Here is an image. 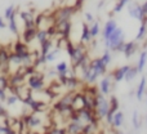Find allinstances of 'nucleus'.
Wrapping results in <instances>:
<instances>
[{"label": "nucleus", "mask_w": 147, "mask_h": 134, "mask_svg": "<svg viewBox=\"0 0 147 134\" xmlns=\"http://www.w3.org/2000/svg\"><path fill=\"white\" fill-rule=\"evenodd\" d=\"M18 101H20V98H18L16 94H12V93H10L9 96H7V98H5L4 102L8 104V106H14V104L17 103Z\"/></svg>", "instance_id": "nucleus-37"}, {"label": "nucleus", "mask_w": 147, "mask_h": 134, "mask_svg": "<svg viewBox=\"0 0 147 134\" xmlns=\"http://www.w3.org/2000/svg\"><path fill=\"white\" fill-rule=\"evenodd\" d=\"M7 90H4V89H0V102H4L5 98H7Z\"/></svg>", "instance_id": "nucleus-43"}, {"label": "nucleus", "mask_w": 147, "mask_h": 134, "mask_svg": "<svg viewBox=\"0 0 147 134\" xmlns=\"http://www.w3.org/2000/svg\"><path fill=\"white\" fill-rule=\"evenodd\" d=\"M35 39L39 41V44H41V43H44L45 40H48L49 36H48V34H47L45 28H38V32H36Z\"/></svg>", "instance_id": "nucleus-32"}, {"label": "nucleus", "mask_w": 147, "mask_h": 134, "mask_svg": "<svg viewBox=\"0 0 147 134\" xmlns=\"http://www.w3.org/2000/svg\"><path fill=\"white\" fill-rule=\"evenodd\" d=\"M13 15H17V8H16L14 5H9V7H7L4 10V20L8 21L10 17H13Z\"/></svg>", "instance_id": "nucleus-33"}, {"label": "nucleus", "mask_w": 147, "mask_h": 134, "mask_svg": "<svg viewBox=\"0 0 147 134\" xmlns=\"http://www.w3.org/2000/svg\"><path fill=\"white\" fill-rule=\"evenodd\" d=\"M7 117H8V112L5 110V107L1 104V102H0V119H7Z\"/></svg>", "instance_id": "nucleus-40"}, {"label": "nucleus", "mask_w": 147, "mask_h": 134, "mask_svg": "<svg viewBox=\"0 0 147 134\" xmlns=\"http://www.w3.org/2000/svg\"><path fill=\"white\" fill-rule=\"evenodd\" d=\"M36 32H38V27L34 26V27H23L22 35H21V40L26 44H30L35 40Z\"/></svg>", "instance_id": "nucleus-12"}, {"label": "nucleus", "mask_w": 147, "mask_h": 134, "mask_svg": "<svg viewBox=\"0 0 147 134\" xmlns=\"http://www.w3.org/2000/svg\"><path fill=\"white\" fill-rule=\"evenodd\" d=\"M78 10L74 8V5H63V7H59L58 9H56L52 14L53 17V23L54 25H58V23H62V22H69L71 21L72 15Z\"/></svg>", "instance_id": "nucleus-2"}, {"label": "nucleus", "mask_w": 147, "mask_h": 134, "mask_svg": "<svg viewBox=\"0 0 147 134\" xmlns=\"http://www.w3.org/2000/svg\"><path fill=\"white\" fill-rule=\"evenodd\" d=\"M10 52H13L14 54H17V56H20V57H22V59L25 58L26 56H28V54L31 53L30 48H28V44L23 43L21 39H18V40H16L14 43H13L12 51H10Z\"/></svg>", "instance_id": "nucleus-6"}, {"label": "nucleus", "mask_w": 147, "mask_h": 134, "mask_svg": "<svg viewBox=\"0 0 147 134\" xmlns=\"http://www.w3.org/2000/svg\"><path fill=\"white\" fill-rule=\"evenodd\" d=\"M81 84H83V81H81L76 75H67L66 80H65V83H63V86L67 89V90L75 92L76 89H78V90L80 89Z\"/></svg>", "instance_id": "nucleus-9"}, {"label": "nucleus", "mask_w": 147, "mask_h": 134, "mask_svg": "<svg viewBox=\"0 0 147 134\" xmlns=\"http://www.w3.org/2000/svg\"><path fill=\"white\" fill-rule=\"evenodd\" d=\"M146 35H147V23L145 21H141V25H140V27H138V32L134 38L136 41H142L143 39L146 38Z\"/></svg>", "instance_id": "nucleus-24"}, {"label": "nucleus", "mask_w": 147, "mask_h": 134, "mask_svg": "<svg viewBox=\"0 0 147 134\" xmlns=\"http://www.w3.org/2000/svg\"><path fill=\"white\" fill-rule=\"evenodd\" d=\"M20 18L23 22V27H34L35 26V14L32 10H21Z\"/></svg>", "instance_id": "nucleus-11"}, {"label": "nucleus", "mask_w": 147, "mask_h": 134, "mask_svg": "<svg viewBox=\"0 0 147 134\" xmlns=\"http://www.w3.org/2000/svg\"><path fill=\"white\" fill-rule=\"evenodd\" d=\"M132 124H133V128H134L136 130L140 129L141 123H140V117H138V112H137V111H133V115H132Z\"/></svg>", "instance_id": "nucleus-38"}, {"label": "nucleus", "mask_w": 147, "mask_h": 134, "mask_svg": "<svg viewBox=\"0 0 147 134\" xmlns=\"http://www.w3.org/2000/svg\"><path fill=\"white\" fill-rule=\"evenodd\" d=\"M23 124L27 129L30 130H38L39 128L43 125V120L39 116L38 112H31V114H27L22 117Z\"/></svg>", "instance_id": "nucleus-5"}, {"label": "nucleus", "mask_w": 147, "mask_h": 134, "mask_svg": "<svg viewBox=\"0 0 147 134\" xmlns=\"http://www.w3.org/2000/svg\"><path fill=\"white\" fill-rule=\"evenodd\" d=\"M137 75H138V70H137V67H134V66H129V68L127 70V72H125V76H124V80L125 81H133L136 77H137Z\"/></svg>", "instance_id": "nucleus-28"}, {"label": "nucleus", "mask_w": 147, "mask_h": 134, "mask_svg": "<svg viewBox=\"0 0 147 134\" xmlns=\"http://www.w3.org/2000/svg\"><path fill=\"white\" fill-rule=\"evenodd\" d=\"M94 115L97 116V119L101 121V120L105 119V116H106L107 111H109V99L106 98V96H103L102 93L97 94L96 97H94Z\"/></svg>", "instance_id": "nucleus-3"}, {"label": "nucleus", "mask_w": 147, "mask_h": 134, "mask_svg": "<svg viewBox=\"0 0 147 134\" xmlns=\"http://www.w3.org/2000/svg\"><path fill=\"white\" fill-rule=\"evenodd\" d=\"M7 27L10 30V32L14 34L16 36L20 35V30H18V25H17V20H16V15L10 17L8 20V23H7Z\"/></svg>", "instance_id": "nucleus-27"}, {"label": "nucleus", "mask_w": 147, "mask_h": 134, "mask_svg": "<svg viewBox=\"0 0 147 134\" xmlns=\"http://www.w3.org/2000/svg\"><path fill=\"white\" fill-rule=\"evenodd\" d=\"M84 1H85V0H76V1H75V4H74V8H75L76 10L81 9V7H83Z\"/></svg>", "instance_id": "nucleus-42"}, {"label": "nucleus", "mask_w": 147, "mask_h": 134, "mask_svg": "<svg viewBox=\"0 0 147 134\" xmlns=\"http://www.w3.org/2000/svg\"><path fill=\"white\" fill-rule=\"evenodd\" d=\"M8 88H9V77L5 73H0V89L7 90Z\"/></svg>", "instance_id": "nucleus-36"}, {"label": "nucleus", "mask_w": 147, "mask_h": 134, "mask_svg": "<svg viewBox=\"0 0 147 134\" xmlns=\"http://www.w3.org/2000/svg\"><path fill=\"white\" fill-rule=\"evenodd\" d=\"M146 121H147V119H146Z\"/></svg>", "instance_id": "nucleus-50"}, {"label": "nucleus", "mask_w": 147, "mask_h": 134, "mask_svg": "<svg viewBox=\"0 0 147 134\" xmlns=\"http://www.w3.org/2000/svg\"><path fill=\"white\" fill-rule=\"evenodd\" d=\"M45 134H67V132H66V128L54 127V128H52V129L47 130Z\"/></svg>", "instance_id": "nucleus-39"}, {"label": "nucleus", "mask_w": 147, "mask_h": 134, "mask_svg": "<svg viewBox=\"0 0 147 134\" xmlns=\"http://www.w3.org/2000/svg\"><path fill=\"white\" fill-rule=\"evenodd\" d=\"M128 68H129V66H128V65H124V66H121V67L115 68V70L111 72L112 80H114L115 83H120V81H123V80H124L125 72H127Z\"/></svg>", "instance_id": "nucleus-18"}, {"label": "nucleus", "mask_w": 147, "mask_h": 134, "mask_svg": "<svg viewBox=\"0 0 147 134\" xmlns=\"http://www.w3.org/2000/svg\"><path fill=\"white\" fill-rule=\"evenodd\" d=\"M115 133H116V134H127V133H121V132H120V130H116V132H115Z\"/></svg>", "instance_id": "nucleus-47"}, {"label": "nucleus", "mask_w": 147, "mask_h": 134, "mask_svg": "<svg viewBox=\"0 0 147 134\" xmlns=\"http://www.w3.org/2000/svg\"><path fill=\"white\" fill-rule=\"evenodd\" d=\"M56 72L57 75H70V66L66 61H61L56 65Z\"/></svg>", "instance_id": "nucleus-22"}, {"label": "nucleus", "mask_w": 147, "mask_h": 134, "mask_svg": "<svg viewBox=\"0 0 147 134\" xmlns=\"http://www.w3.org/2000/svg\"><path fill=\"white\" fill-rule=\"evenodd\" d=\"M117 27V23H116V21L114 20V18H110L109 21H106L105 22V25H103V28H102V39H103V41L106 40L107 38H109L110 35H111L112 32L115 31V28Z\"/></svg>", "instance_id": "nucleus-13"}, {"label": "nucleus", "mask_w": 147, "mask_h": 134, "mask_svg": "<svg viewBox=\"0 0 147 134\" xmlns=\"http://www.w3.org/2000/svg\"><path fill=\"white\" fill-rule=\"evenodd\" d=\"M119 107H120L119 99H117L115 96H110V98H109V111L107 112H110V114H115V112L119 110Z\"/></svg>", "instance_id": "nucleus-26"}, {"label": "nucleus", "mask_w": 147, "mask_h": 134, "mask_svg": "<svg viewBox=\"0 0 147 134\" xmlns=\"http://www.w3.org/2000/svg\"><path fill=\"white\" fill-rule=\"evenodd\" d=\"M0 46H1V44H0Z\"/></svg>", "instance_id": "nucleus-49"}, {"label": "nucleus", "mask_w": 147, "mask_h": 134, "mask_svg": "<svg viewBox=\"0 0 147 134\" xmlns=\"http://www.w3.org/2000/svg\"><path fill=\"white\" fill-rule=\"evenodd\" d=\"M61 48H58V46H56V48H52L51 51L48 52V53L45 54V61L47 62H53L56 61L57 58L59 57V54H61Z\"/></svg>", "instance_id": "nucleus-23"}, {"label": "nucleus", "mask_w": 147, "mask_h": 134, "mask_svg": "<svg viewBox=\"0 0 147 134\" xmlns=\"http://www.w3.org/2000/svg\"><path fill=\"white\" fill-rule=\"evenodd\" d=\"M103 43H105L106 49H109L110 52H120V53H121L123 49H124V45H125V35H124L123 28L117 26L114 32H112Z\"/></svg>", "instance_id": "nucleus-1"}, {"label": "nucleus", "mask_w": 147, "mask_h": 134, "mask_svg": "<svg viewBox=\"0 0 147 134\" xmlns=\"http://www.w3.org/2000/svg\"><path fill=\"white\" fill-rule=\"evenodd\" d=\"M7 27V23H5L4 17H0V28H5Z\"/></svg>", "instance_id": "nucleus-45"}, {"label": "nucleus", "mask_w": 147, "mask_h": 134, "mask_svg": "<svg viewBox=\"0 0 147 134\" xmlns=\"http://www.w3.org/2000/svg\"><path fill=\"white\" fill-rule=\"evenodd\" d=\"M147 65V51H142L140 53V58H138V62H137V70L138 72H142L143 70H145Z\"/></svg>", "instance_id": "nucleus-25"}, {"label": "nucleus", "mask_w": 147, "mask_h": 134, "mask_svg": "<svg viewBox=\"0 0 147 134\" xmlns=\"http://www.w3.org/2000/svg\"><path fill=\"white\" fill-rule=\"evenodd\" d=\"M93 40L90 35V31H89V25L84 22L83 26H81V35H80V43L84 44V45H89L90 41Z\"/></svg>", "instance_id": "nucleus-17"}, {"label": "nucleus", "mask_w": 147, "mask_h": 134, "mask_svg": "<svg viewBox=\"0 0 147 134\" xmlns=\"http://www.w3.org/2000/svg\"><path fill=\"white\" fill-rule=\"evenodd\" d=\"M63 49L67 52L69 57H71V56H72L74 51H75V44H74L72 41H71V39H67V40L65 41V44H63Z\"/></svg>", "instance_id": "nucleus-34"}, {"label": "nucleus", "mask_w": 147, "mask_h": 134, "mask_svg": "<svg viewBox=\"0 0 147 134\" xmlns=\"http://www.w3.org/2000/svg\"><path fill=\"white\" fill-rule=\"evenodd\" d=\"M127 7H128V13H129V15H130L132 18H134V20L140 21V22L143 20V18H145V14H143V12H142L141 4L130 1L129 4L127 5Z\"/></svg>", "instance_id": "nucleus-7"}, {"label": "nucleus", "mask_w": 147, "mask_h": 134, "mask_svg": "<svg viewBox=\"0 0 147 134\" xmlns=\"http://www.w3.org/2000/svg\"><path fill=\"white\" fill-rule=\"evenodd\" d=\"M84 127V123L81 120H69V124L66 127L67 134H79L81 133Z\"/></svg>", "instance_id": "nucleus-15"}, {"label": "nucleus", "mask_w": 147, "mask_h": 134, "mask_svg": "<svg viewBox=\"0 0 147 134\" xmlns=\"http://www.w3.org/2000/svg\"><path fill=\"white\" fill-rule=\"evenodd\" d=\"M141 8H142V12H143V14L147 15V0L143 4H141Z\"/></svg>", "instance_id": "nucleus-44"}, {"label": "nucleus", "mask_w": 147, "mask_h": 134, "mask_svg": "<svg viewBox=\"0 0 147 134\" xmlns=\"http://www.w3.org/2000/svg\"><path fill=\"white\" fill-rule=\"evenodd\" d=\"M84 18H85V23H92L94 21V17H93V14L92 13H89V12H86L85 14H84Z\"/></svg>", "instance_id": "nucleus-41"}, {"label": "nucleus", "mask_w": 147, "mask_h": 134, "mask_svg": "<svg viewBox=\"0 0 147 134\" xmlns=\"http://www.w3.org/2000/svg\"><path fill=\"white\" fill-rule=\"evenodd\" d=\"M27 88L32 92H41L45 88V76L40 71H36L35 73L26 77Z\"/></svg>", "instance_id": "nucleus-4"}, {"label": "nucleus", "mask_w": 147, "mask_h": 134, "mask_svg": "<svg viewBox=\"0 0 147 134\" xmlns=\"http://www.w3.org/2000/svg\"><path fill=\"white\" fill-rule=\"evenodd\" d=\"M89 66L93 68V71L98 75V77L99 76H105L107 73V66L103 63V61H102L99 57L89 61Z\"/></svg>", "instance_id": "nucleus-8"}, {"label": "nucleus", "mask_w": 147, "mask_h": 134, "mask_svg": "<svg viewBox=\"0 0 147 134\" xmlns=\"http://www.w3.org/2000/svg\"><path fill=\"white\" fill-rule=\"evenodd\" d=\"M9 54L10 52L8 51V48L5 46H0V63L3 67H8L9 66Z\"/></svg>", "instance_id": "nucleus-21"}, {"label": "nucleus", "mask_w": 147, "mask_h": 134, "mask_svg": "<svg viewBox=\"0 0 147 134\" xmlns=\"http://www.w3.org/2000/svg\"><path fill=\"white\" fill-rule=\"evenodd\" d=\"M52 48H53V40L49 38L48 40H45L44 43L40 44V51H39V53H40L41 56H45Z\"/></svg>", "instance_id": "nucleus-29"}, {"label": "nucleus", "mask_w": 147, "mask_h": 134, "mask_svg": "<svg viewBox=\"0 0 147 134\" xmlns=\"http://www.w3.org/2000/svg\"><path fill=\"white\" fill-rule=\"evenodd\" d=\"M145 94H146V103H147V89H146V93Z\"/></svg>", "instance_id": "nucleus-48"}, {"label": "nucleus", "mask_w": 147, "mask_h": 134, "mask_svg": "<svg viewBox=\"0 0 147 134\" xmlns=\"http://www.w3.org/2000/svg\"><path fill=\"white\" fill-rule=\"evenodd\" d=\"M99 58L103 61V63L106 65V66H109L110 63H111V61H112V56H111V52L109 51V49H105L103 51V53H102V56L99 57Z\"/></svg>", "instance_id": "nucleus-35"}, {"label": "nucleus", "mask_w": 147, "mask_h": 134, "mask_svg": "<svg viewBox=\"0 0 147 134\" xmlns=\"http://www.w3.org/2000/svg\"><path fill=\"white\" fill-rule=\"evenodd\" d=\"M123 124H124V114H123V111L117 110V111L114 114V117H112L111 127H114L115 129H120V128L123 127Z\"/></svg>", "instance_id": "nucleus-20"}, {"label": "nucleus", "mask_w": 147, "mask_h": 134, "mask_svg": "<svg viewBox=\"0 0 147 134\" xmlns=\"http://www.w3.org/2000/svg\"><path fill=\"white\" fill-rule=\"evenodd\" d=\"M112 88H114V85H112V80L110 76H105V77L99 81L98 90H99V93H102L103 96H109V94L111 93Z\"/></svg>", "instance_id": "nucleus-14"}, {"label": "nucleus", "mask_w": 147, "mask_h": 134, "mask_svg": "<svg viewBox=\"0 0 147 134\" xmlns=\"http://www.w3.org/2000/svg\"><path fill=\"white\" fill-rule=\"evenodd\" d=\"M94 134H106V133H105V130H97Z\"/></svg>", "instance_id": "nucleus-46"}, {"label": "nucleus", "mask_w": 147, "mask_h": 134, "mask_svg": "<svg viewBox=\"0 0 147 134\" xmlns=\"http://www.w3.org/2000/svg\"><path fill=\"white\" fill-rule=\"evenodd\" d=\"M89 31H90V35L92 38H97V36L101 34V25H99V22H97V21H93V22L89 25Z\"/></svg>", "instance_id": "nucleus-30"}, {"label": "nucleus", "mask_w": 147, "mask_h": 134, "mask_svg": "<svg viewBox=\"0 0 147 134\" xmlns=\"http://www.w3.org/2000/svg\"><path fill=\"white\" fill-rule=\"evenodd\" d=\"M132 1V0H117L116 4H115L114 9H112V12L114 13H120L124 8H127V5L129 4V3Z\"/></svg>", "instance_id": "nucleus-31"}, {"label": "nucleus", "mask_w": 147, "mask_h": 134, "mask_svg": "<svg viewBox=\"0 0 147 134\" xmlns=\"http://www.w3.org/2000/svg\"><path fill=\"white\" fill-rule=\"evenodd\" d=\"M146 89H147V79L143 76V77H141L140 84H138L137 89H136V97H137L138 101H142L143 96L146 93Z\"/></svg>", "instance_id": "nucleus-19"}, {"label": "nucleus", "mask_w": 147, "mask_h": 134, "mask_svg": "<svg viewBox=\"0 0 147 134\" xmlns=\"http://www.w3.org/2000/svg\"><path fill=\"white\" fill-rule=\"evenodd\" d=\"M138 49V45H137V41H125V45H124V49H123L121 53L124 54V57L127 59H129L130 57H133V54L137 52Z\"/></svg>", "instance_id": "nucleus-16"}, {"label": "nucleus", "mask_w": 147, "mask_h": 134, "mask_svg": "<svg viewBox=\"0 0 147 134\" xmlns=\"http://www.w3.org/2000/svg\"><path fill=\"white\" fill-rule=\"evenodd\" d=\"M84 99H85V94L81 93L80 90H75L72 94V102H71V108L75 111L84 108L85 103H84Z\"/></svg>", "instance_id": "nucleus-10"}]
</instances>
